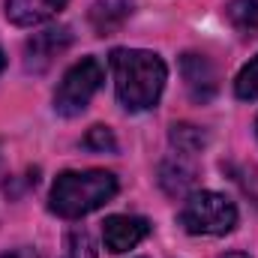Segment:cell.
<instances>
[{"instance_id":"9c48e42d","label":"cell","mask_w":258,"mask_h":258,"mask_svg":"<svg viewBox=\"0 0 258 258\" xmlns=\"http://www.w3.org/2000/svg\"><path fill=\"white\" fill-rule=\"evenodd\" d=\"M159 186L171 195V198L189 195V189L195 186V165L189 162V156H183V153L168 156L159 165Z\"/></svg>"},{"instance_id":"3957f363","label":"cell","mask_w":258,"mask_h":258,"mask_svg":"<svg viewBox=\"0 0 258 258\" xmlns=\"http://www.w3.org/2000/svg\"><path fill=\"white\" fill-rule=\"evenodd\" d=\"M177 222L186 234H204V237H222L228 231H234L237 225V207L228 195L213 192V189H198L189 192Z\"/></svg>"},{"instance_id":"5b68a950","label":"cell","mask_w":258,"mask_h":258,"mask_svg":"<svg viewBox=\"0 0 258 258\" xmlns=\"http://www.w3.org/2000/svg\"><path fill=\"white\" fill-rule=\"evenodd\" d=\"M69 45H72L69 27H45V30L33 33L24 42V69L27 72H45Z\"/></svg>"},{"instance_id":"8fae6325","label":"cell","mask_w":258,"mask_h":258,"mask_svg":"<svg viewBox=\"0 0 258 258\" xmlns=\"http://www.w3.org/2000/svg\"><path fill=\"white\" fill-rule=\"evenodd\" d=\"M225 18L243 36H258V0H231L225 6Z\"/></svg>"},{"instance_id":"d6986e66","label":"cell","mask_w":258,"mask_h":258,"mask_svg":"<svg viewBox=\"0 0 258 258\" xmlns=\"http://www.w3.org/2000/svg\"><path fill=\"white\" fill-rule=\"evenodd\" d=\"M255 129H258V120H255Z\"/></svg>"},{"instance_id":"52a82bcc","label":"cell","mask_w":258,"mask_h":258,"mask_svg":"<svg viewBox=\"0 0 258 258\" xmlns=\"http://www.w3.org/2000/svg\"><path fill=\"white\" fill-rule=\"evenodd\" d=\"M150 234V222L144 216H126V213H117V216H108L102 222V240H105V249L120 255L135 249L144 237Z\"/></svg>"},{"instance_id":"7c38bea8","label":"cell","mask_w":258,"mask_h":258,"mask_svg":"<svg viewBox=\"0 0 258 258\" xmlns=\"http://www.w3.org/2000/svg\"><path fill=\"white\" fill-rule=\"evenodd\" d=\"M168 138H171V147H174L177 153H183V156L201 153V147L207 144V135L198 126H192V123H174L171 132H168Z\"/></svg>"},{"instance_id":"e0dca14e","label":"cell","mask_w":258,"mask_h":258,"mask_svg":"<svg viewBox=\"0 0 258 258\" xmlns=\"http://www.w3.org/2000/svg\"><path fill=\"white\" fill-rule=\"evenodd\" d=\"M219 258H249L246 252H225V255H219Z\"/></svg>"},{"instance_id":"30bf717a","label":"cell","mask_w":258,"mask_h":258,"mask_svg":"<svg viewBox=\"0 0 258 258\" xmlns=\"http://www.w3.org/2000/svg\"><path fill=\"white\" fill-rule=\"evenodd\" d=\"M129 12H132V0H99L90 9V24L99 36H108L126 21Z\"/></svg>"},{"instance_id":"4fadbf2b","label":"cell","mask_w":258,"mask_h":258,"mask_svg":"<svg viewBox=\"0 0 258 258\" xmlns=\"http://www.w3.org/2000/svg\"><path fill=\"white\" fill-rule=\"evenodd\" d=\"M60 258H96V240L87 228H72L63 240Z\"/></svg>"},{"instance_id":"ac0fdd59","label":"cell","mask_w":258,"mask_h":258,"mask_svg":"<svg viewBox=\"0 0 258 258\" xmlns=\"http://www.w3.org/2000/svg\"><path fill=\"white\" fill-rule=\"evenodd\" d=\"M3 66H6V54H3V48H0V72H3Z\"/></svg>"},{"instance_id":"7a4b0ae2","label":"cell","mask_w":258,"mask_h":258,"mask_svg":"<svg viewBox=\"0 0 258 258\" xmlns=\"http://www.w3.org/2000/svg\"><path fill=\"white\" fill-rule=\"evenodd\" d=\"M117 195V177L102 168H87V171H60L51 195L48 207L51 213L63 219H81L102 204H108Z\"/></svg>"},{"instance_id":"6da1fadb","label":"cell","mask_w":258,"mask_h":258,"mask_svg":"<svg viewBox=\"0 0 258 258\" xmlns=\"http://www.w3.org/2000/svg\"><path fill=\"white\" fill-rule=\"evenodd\" d=\"M108 63L114 72L117 99L126 111H147L159 102L168 81V66L159 54L144 48H114Z\"/></svg>"},{"instance_id":"5bb4252c","label":"cell","mask_w":258,"mask_h":258,"mask_svg":"<svg viewBox=\"0 0 258 258\" xmlns=\"http://www.w3.org/2000/svg\"><path fill=\"white\" fill-rule=\"evenodd\" d=\"M234 96L243 99V102L258 99V54L237 72V78H234Z\"/></svg>"},{"instance_id":"8992f818","label":"cell","mask_w":258,"mask_h":258,"mask_svg":"<svg viewBox=\"0 0 258 258\" xmlns=\"http://www.w3.org/2000/svg\"><path fill=\"white\" fill-rule=\"evenodd\" d=\"M180 75H183V87H186L189 99L198 102V105L210 102L216 96V90H219V72L204 54L186 51L180 57Z\"/></svg>"},{"instance_id":"9a60e30c","label":"cell","mask_w":258,"mask_h":258,"mask_svg":"<svg viewBox=\"0 0 258 258\" xmlns=\"http://www.w3.org/2000/svg\"><path fill=\"white\" fill-rule=\"evenodd\" d=\"M87 150H96V153H114L117 150V138L108 126H90V132L84 135L81 141Z\"/></svg>"},{"instance_id":"277c9868","label":"cell","mask_w":258,"mask_h":258,"mask_svg":"<svg viewBox=\"0 0 258 258\" xmlns=\"http://www.w3.org/2000/svg\"><path fill=\"white\" fill-rule=\"evenodd\" d=\"M105 81V66L99 57H81L66 69L54 90V111L60 117H78Z\"/></svg>"},{"instance_id":"2e32d148","label":"cell","mask_w":258,"mask_h":258,"mask_svg":"<svg viewBox=\"0 0 258 258\" xmlns=\"http://www.w3.org/2000/svg\"><path fill=\"white\" fill-rule=\"evenodd\" d=\"M0 258H36L30 249H15V252H6V255H0Z\"/></svg>"},{"instance_id":"ba28073f","label":"cell","mask_w":258,"mask_h":258,"mask_svg":"<svg viewBox=\"0 0 258 258\" xmlns=\"http://www.w3.org/2000/svg\"><path fill=\"white\" fill-rule=\"evenodd\" d=\"M69 0H6V18L18 27H33L54 18Z\"/></svg>"}]
</instances>
